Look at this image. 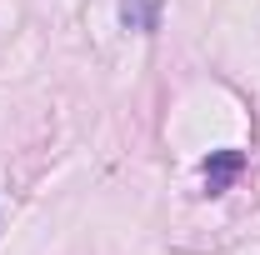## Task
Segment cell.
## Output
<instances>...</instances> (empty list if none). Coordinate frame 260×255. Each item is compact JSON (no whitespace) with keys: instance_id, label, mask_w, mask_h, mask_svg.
I'll list each match as a JSON object with an SVG mask.
<instances>
[{"instance_id":"obj_1","label":"cell","mask_w":260,"mask_h":255,"mask_svg":"<svg viewBox=\"0 0 260 255\" xmlns=\"http://www.w3.org/2000/svg\"><path fill=\"white\" fill-rule=\"evenodd\" d=\"M245 170V155L240 150H210V160L200 165V180H205V195H220L230 190V180Z\"/></svg>"},{"instance_id":"obj_2","label":"cell","mask_w":260,"mask_h":255,"mask_svg":"<svg viewBox=\"0 0 260 255\" xmlns=\"http://www.w3.org/2000/svg\"><path fill=\"white\" fill-rule=\"evenodd\" d=\"M120 20H125L130 30L150 35L155 20H160V0H125V5H120Z\"/></svg>"}]
</instances>
